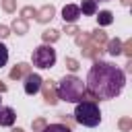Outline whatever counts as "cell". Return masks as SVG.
Listing matches in <instances>:
<instances>
[{
    "label": "cell",
    "instance_id": "1",
    "mask_svg": "<svg viewBox=\"0 0 132 132\" xmlns=\"http://www.w3.org/2000/svg\"><path fill=\"white\" fill-rule=\"evenodd\" d=\"M85 85H87V91L97 99H116L126 87V74L120 66L97 60L89 68Z\"/></svg>",
    "mask_w": 132,
    "mask_h": 132
},
{
    "label": "cell",
    "instance_id": "2",
    "mask_svg": "<svg viewBox=\"0 0 132 132\" xmlns=\"http://www.w3.org/2000/svg\"><path fill=\"white\" fill-rule=\"evenodd\" d=\"M56 93H58V99H62V101H66V103H78V101L85 99L87 85H85L78 76L68 74V76H64V78L58 82Z\"/></svg>",
    "mask_w": 132,
    "mask_h": 132
},
{
    "label": "cell",
    "instance_id": "3",
    "mask_svg": "<svg viewBox=\"0 0 132 132\" xmlns=\"http://www.w3.org/2000/svg\"><path fill=\"white\" fill-rule=\"evenodd\" d=\"M74 120L80 124V126H87V128H95L101 124V109L95 101H89V99H82L76 103L74 107Z\"/></svg>",
    "mask_w": 132,
    "mask_h": 132
},
{
    "label": "cell",
    "instance_id": "4",
    "mask_svg": "<svg viewBox=\"0 0 132 132\" xmlns=\"http://www.w3.org/2000/svg\"><path fill=\"white\" fill-rule=\"evenodd\" d=\"M31 60H33V66H37V68H52L56 64V50L52 45L43 43L33 50Z\"/></svg>",
    "mask_w": 132,
    "mask_h": 132
},
{
    "label": "cell",
    "instance_id": "5",
    "mask_svg": "<svg viewBox=\"0 0 132 132\" xmlns=\"http://www.w3.org/2000/svg\"><path fill=\"white\" fill-rule=\"evenodd\" d=\"M41 76L39 74H27V78H25V93L27 95H35V93H39V89H41Z\"/></svg>",
    "mask_w": 132,
    "mask_h": 132
},
{
    "label": "cell",
    "instance_id": "6",
    "mask_svg": "<svg viewBox=\"0 0 132 132\" xmlns=\"http://www.w3.org/2000/svg\"><path fill=\"white\" fill-rule=\"evenodd\" d=\"M14 120H16V111L8 105H4V107L0 105V126H12Z\"/></svg>",
    "mask_w": 132,
    "mask_h": 132
},
{
    "label": "cell",
    "instance_id": "7",
    "mask_svg": "<svg viewBox=\"0 0 132 132\" xmlns=\"http://www.w3.org/2000/svg\"><path fill=\"white\" fill-rule=\"evenodd\" d=\"M78 16H80V8H78L76 4H66V6L62 8V19H64V23H74Z\"/></svg>",
    "mask_w": 132,
    "mask_h": 132
},
{
    "label": "cell",
    "instance_id": "8",
    "mask_svg": "<svg viewBox=\"0 0 132 132\" xmlns=\"http://www.w3.org/2000/svg\"><path fill=\"white\" fill-rule=\"evenodd\" d=\"M97 14V23L99 25H111L113 23V14L109 10H101V12H95Z\"/></svg>",
    "mask_w": 132,
    "mask_h": 132
},
{
    "label": "cell",
    "instance_id": "9",
    "mask_svg": "<svg viewBox=\"0 0 132 132\" xmlns=\"http://www.w3.org/2000/svg\"><path fill=\"white\" fill-rule=\"evenodd\" d=\"M85 14H95L97 12V2L95 0H82V4L78 6Z\"/></svg>",
    "mask_w": 132,
    "mask_h": 132
},
{
    "label": "cell",
    "instance_id": "10",
    "mask_svg": "<svg viewBox=\"0 0 132 132\" xmlns=\"http://www.w3.org/2000/svg\"><path fill=\"white\" fill-rule=\"evenodd\" d=\"M41 132H72V130L64 124H47V126H43Z\"/></svg>",
    "mask_w": 132,
    "mask_h": 132
},
{
    "label": "cell",
    "instance_id": "11",
    "mask_svg": "<svg viewBox=\"0 0 132 132\" xmlns=\"http://www.w3.org/2000/svg\"><path fill=\"white\" fill-rule=\"evenodd\" d=\"M6 62H8V47L0 41V68L6 66Z\"/></svg>",
    "mask_w": 132,
    "mask_h": 132
},
{
    "label": "cell",
    "instance_id": "12",
    "mask_svg": "<svg viewBox=\"0 0 132 132\" xmlns=\"http://www.w3.org/2000/svg\"><path fill=\"white\" fill-rule=\"evenodd\" d=\"M52 16H54V6H47V8H43L39 21H47V19H52Z\"/></svg>",
    "mask_w": 132,
    "mask_h": 132
},
{
    "label": "cell",
    "instance_id": "13",
    "mask_svg": "<svg viewBox=\"0 0 132 132\" xmlns=\"http://www.w3.org/2000/svg\"><path fill=\"white\" fill-rule=\"evenodd\" d=\"M43 39H45V41H54V39H58V31H43Z\"/></svg>",
    "mask_w": 132,
    "mask_h": 132
},
{
    "label": "cell",
    "instance_id": "14",
    "mask_svg": "<svg viewBox=\"0 0 132 132\" xmlns=\"http://www.w3.org/2000/svg\"><path fill=\"white\" fill-rule=\"evenodd\" d=\"M122 50H120V41H111L109 43V54L111 56H116V54H120Z\"/></svg>",
    "mask_w": 132,
    "mask_h": 132
},
{
    "label": "cell",
    "instance_id": "15",
    "mask_svg": "<svg viewBox=\"0 0 132 132\" xmlns=\"http://www.w3.org/2000/svg\"><path fill=\"white\" fill-rule=\"evenodd\" d=\"M10 33H8V29L4 27V25H0V39H4V37H8Z\"/></svg>",
    "mask_w": 132,
    "mask_h": 132
},
{
    "label": "cell",
    "instance_id": "16",
    "mask_svg": "<svg viewBox=\"0 0 132 132\" xmlns=\"http://www.w3.org/2000/svg\"><path fill=\"white\" fill-rule=\"evenodd\" d=\"M66 64H68V68H70V70H76V68H78V64H76L74 60H70V58L66 60Z\"/></svg>",
    "mask_w": 132,
    "mask_h": 132
},
{
    "label": "cell",
    "instance_id": "17",
    "mask_svg": "<svg viewBox=\"0 0 132 132\" xmlns=\"http://www.w3.org/2000/svg\"><path fill=\"white\" fill-rule=\"evenodd\" d=\"M12 6H14L12 0H4V8H6V10H12Z\"/></svg>",
    "mask_w": 132,
    "mask_h": 132
},
{
    "label": "cell",
    "instance_id": "18",
    "mask_svg": "<svg viewBox=\"0 0 132 132\" xmlns=\"http://www.w3.org/2000/svg\"><path fill=\"white\" fill-rule=\"evenodd\" d=\"M14 29H16V31H25V29H27V27H25V25H23V23H14Z\"/></svg>",
    "mask_w": 132,
    "mask_h": 132
}]
</instances>
